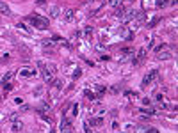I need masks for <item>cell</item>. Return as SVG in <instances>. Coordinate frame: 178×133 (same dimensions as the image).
Segmentation results:
<instances>
[{"label":"cell","instance_id":"cell-2","mask_svg":"<svg viewBox=\"0 0 178 133\" xmlns=\"http://www.w3.org/2000/svg\"><path fill=\"white\" fill-rule=\"evenodd\" d=\"M29 23H31L34 29H39V30H46V29H48V20L43 18V16H37V14L29 18Z\"/></svg>","mask_w":178,"mask_h":133},{"label":"cell","instance_id":"cell-15","mask_svg":"<svg viewBox=\"0 0 178 133\" xmlns=\"http://www.w3.org/2000/svg\"><path fill=\"white\" fill-rule=\"evenodd\" d=\"M148 130H150V126H148V124H137V126L134 128V132H136V133H146Z\"/></svg>","mask_w":178,"mask_h":133},{"label":"cell","instance_id":"cell-3","mask_svg":"<svg viewBox=\"0 0 178 133\" xmlns=\"http://www.w3.org/2000/svg\"><path fill=\"white\" fill-rule=\"evenodd\" d=\"M136 14H137V11H136L134 7H128V9H123V11H121L119 18H121L123 23H128V21H132V20L136 18Z\"/></svg>","mask_w":178,"mask_h":133},{"label":"cell","instance_id":"cell-23","mask_svg":"<svg viewBox=\"0 0 178 133\" xmlns=\"http://www.w3.org/2000/svg\"><path fill=\"white\" fill-rule=\"evenodd\" d=\"M139 114H144V115H153L155 110H150V108H139Z\"/></svg>","mask_w":178,"mask_h":133},{"label":"cell","instance_id":"cell-12","mask_svg":"<svg viewBox=\"0 0 178 133\" xmlns=\"http://www.w3.org/2000/svg\"><path fill=\"white\" fill-rule=\"evenodd\" d=\"M132 52H134L132 48H125V50H121V52H119V53H121V55H119V61H127V59L132 55Z\"/></svg>","mask_w":178,"mask_h":133},{"label":"cell","instance_id":"cell-25","mask_svg":"<svg viewBox=\"0 0 178 133\" xmlns=\"http://www.w3.org/2000/svg\"><path fill=\"white\" fill-rule=\"evenodd\" d=\"M84 94H86V96H87L89 100H96V94H93L91 91H84Z\"/></svg>","mask_w":178,"mask_h":133},{"label":"cell","instance_id":"cell-30","mask_svg":"<svg viewBox=\"0 0 178 133\" xmlns=\"http://www.w3.org/2000/svg\"><path fill=\"white\" fill-rule=\"evenodd\" d=\"M146 133H159V130H157V128H150Z\"/></svg>","mask_w":178,"mask_h":133},{"label":"cell","instance_id":"cell-33","mask_svg":"<svg viewBox=\"0 0 178 133\" xmlns=\"http://www.w3.org/2000/svg\"><path fill=\"white\" fill-rule=\"evenodd\" d=\"M102 2H105V0H102Z\"/></svg>","mask_w":178,"mask_h":133},{"label":"cell","instance_id":"cell-17","mask_svg":"<svg viewBox=\"0 0 178 133\" xmlns=\"http://www.w3.org/2000/svg\"><path fill=\"white\" fill-rule=\"evenodd\" d=\"M102 124V117H93V119H89V126L91 128H96V126H100Z\"/></svg>","mask_w":178,"mask_h":133},{"label":"cell","instance_id":"cell-14","mask_svg":"<svg viewBox=\"0 0 178 133\" xmlns=\"http://www.w3.org/2000/svg\"><path fill=\"white\" fill-rule=\"evenodd\" d=\"M0 14H4V16H9L11 14V9H9V5L5 2H0Z\"/></svg>","mask_w":178,"mask_h":133},{"label":"cell","instance_id":"cell-19","mask_svg":"<svg viewBox=\"0 0 178 133\" xmlns=\"http://www.w3.org/2000/svg\"><path fill=\"white\" fill-rule=\"evenodd\" d=\"M109 4H110V7H114V9L123 7V0H109Z\"/></svg>","mask_w":178,"mask_h":133},{"label":"cell","instance_id":"cell-21","mask_svg":"<svg viewBox=\"0 0 178 133\" xmlns=\"http://www.w3.org/2000/svg\"><path fill=\"white\" fill-rule=\"evenodd\" d=\"M168 4H169V0H155V7H159V9L168 7Z\"/></svg>","mask_w":178,"mask_h":133},{"label":"cell","instance_id":"cell-10","mask_svg":"<svg viewBox=\"0 0 178 133\" xmlns=\"http://www.w3.org/2000/svg\"><path fill=\"white\" fill-rule=\"evenodd\" d=\"M93 32H95V30H93V27H89V25H87V27H84V37H86V41H87V43H91V41H93Z\"/></svg>","mask_w":178,"mask_h":133},{"label":"cell","instance_id":"cell-6","mask_svg":"<svg viewBox=\"0 0 178 133\" xmlns=\"http://www.w3.org/2000/svg\"><path fill=\"white\" fill-rule=\"evenodd\" d=\"M34 75H36V69L31 67V66H25L22 71H20V76H23V78H32Z\"/></svg>","mask_w":178,"mask_h":133},{"label":"cell","instance_id":"cell-4","mask_svg":"<svg viewBox=\"0 0 178 133\" xmlns=\"http://www.w3.org/2000/svg\"><path fill=\"white\" fill-rule=\"evenodd\" d=\"M157 78H159V71H157V69L148 71V73H146V76L142 78V87H148V85H150V83H153Z\"/></svg>","mask_w":178,"mask_h":133},{"label":"cell","instance_id":"cell-24","mask_svg":"<svg viewBox=\"0 0 178 133\" xmlns=\"http://www.w3.org/2000/svg\"><path fill=\"white\" fill-rule=\"evenodd\" d=\"M119 35H123V37H132V32H128L127 29H121V30H119Z\"/></svg>","mask_w":178,"mask_h":133},{"label":"cell","instance_id":"cell-22","mask_svg":"<svg viewBox=\"0 0 178 133\" xmlns=\"http://www.w3.org/2000/svg\"><path fill=\"white\" fill-rule=\"evenodd\" d=\"M41 44H43L45 48H48V46H54V44H55V41H54V39H43V41H41Z\"/></svg>","mask_w":178,"mask_h":133},{"label":"cell","instance_id":"cell-27","mask_svg":"<svg viewBox=\"0 0 178 133\" xmlns=\"http://www.w3.org/2000/svg\"><path fill=\"white\" fill-rule=\"evenodd\" d=\"M159 21H160V18H153V20L150 21V27H153V25H155V23H159Z\"/></svg>","mask_w":178,"mask_h":133},{"label":"cell","instance_id":"cell-8","mask_svg":"<svg viewBox=\"0 0 178 133\" xmlns=\"http://www.w3.org/2000/svg\"><path fill=\"white\" fill-rule=\"evenodd\" d=\"M61 133H71V124L66 117H63L61 121Z\"/></svg>","mask_w":178,"mask_h":133},{"label":"cell","instance_id":"cell-31","mask_svg":"<svg viewBox=\"0 0 178 133\" xmlns=\"http://www.w3.org/2000/svg\"><path fill=\"white\" fill-rule=\"evenodd\" d=\"M36 2H37V4H45V0H36Z\"/></svg>","mask_w":178,"mask_h":133},{"label":"cell","instance_id":"cell-9","mask_svg":"<svg viewBox=\"0 0 178 133\" xmlns=\"http://www.w3.org/2000/svg\"><path fill=\"white\" fill-rule=\"evenodd\" d=\"M144 57H146V50H139L136 55H134V64H139V62H142L144 61Z\"/></svg>","mask_w":178,"mask_h":133},{"label":"cell","instance_id":"cell-11","mask_svg":"<svg viewBox=\"0 0 178 133\" xmlns=\"http://www.w3.org/2000/svg\"><path fill=\"white\" fill-rule=\"evenodd\" d=\"M157 59H159V61H168V59H171L169 50H160V52L157 53Z\"/></svg>","mask_w":178,"mask_h":133},{"label":"cell","instance_id":"cell-7","mask_svg":"<svg viewBox=\"0 0 178 133\" xmlns=\"http://www.w3.org/2000/svg\"><path fill=\"white\" fill-rule=\"evenodd\" d=\"M136 27H141V25H144V21H146V13L144 11H139L137 14H136Z\"/></svg>","mask_w":178,"mask_h":133},{"label":"cell","instance_id":"cell-26","mask_svg":"<svg viewBox=\"0 0 178 133\" xmlns=\"http://www.w3.org/2000/svg\"><path fill=\"white\" fill-rule=\"evenodd\" d=\"M80 73H82V69L78 67V69H75V73H73V78H78L80 76Z\"/></svg>","mask_w":178,"mask_h":133},{"label":"cell","instance_id":"cell-18","mask_svg":"<svg viewBox=\"0 0 178 133\" xmlns=\"http://www.w3.org/2000/svg\"><path fill=\"white\" fill-rule=\"evenodd\" d=\"M48 14H50L52 18H55V16H59V7H57V5H52V7L48 9Z\"/></svg>","mask_w":178,"mask_h":133},{"label":"cell","instance_id":"cell-32","mask_svg":"<svg viewBox=\"0 0 178 133\" xmlns=\"http://www.w3.org/2000/svg\"><path fill=\"white\" fill-rule=\"evenodd\" d=\"M86 133H96V132H91V130H86Z\"/></svg>","mask_w":178,"mask_h":133},{"label":"cell","instance_id":"cell-13","mask_svg":"<svg viewBox=\"0 0 178 133\" xmlns=\"http://www.w3.org/2000/svg\"><path fill=\"white\" fill-rule=\"evenodd\" d=\"M63 18H64V21H73V18H75V11H73V9H66L64 14H63Z\"/></svg>","mask_w":178,"mask_h":133},{"label":"cell","instance_id":"cell-20","mask_svg":"<svg viewBox=\"0 0 178 133\" xmlns=\"http://www.w3.org/2000/svg\"><path fill=\"white\" fill-rule=\"evenodd\" d=\"M13 76H14V73H13V71L5 73V75H4V78H2V83H9V80H13Z\"/></svg>","mask_w":178,"mask_h":133},{"label":"cell","instance_id":"cell-29","mask_svg":"<svg viewBox=\"0 0 178 133\" xmlns=\"http://www.w3.org/2000/svg\"><path fill=\"white\" fill-rule=\"evenodd\" d=\"M155 98H157V101H164V94H157Z\"/></svg>","mask_w":178,"mask_h":133},{"label":"cell","instance_id":"cell-1","mask_svg":"<svg viewBox=\"0 0 178 133\" xmlns=\"http://www.w3.org/2000/svg\"><path fill=\"white\" fill-rule=\"evenodd\" d=\"M37 67H39V71H41L45 82H50V80H52V75H54L55 69H57L54 64H45V62H37Z\"/></svg>","mask_w":178,"mask_h":133},{"label":"cell","instance_id":"cell-28","mask_svg":"<svg viewBox=\"0 0 178 133\" xmlns=\"http://www.w3.org/2000/svg\"><path fill=\"white\" fill-rule=\"evenodd\" d=\"M77 114H78V105L75 103V105H73V115H77Z\"/></svg>","mask_w":178,"mask_h":133},{"label":"cell","instance_id":"cell-16","mask_svg":"<svg viewBox=\"0 0 178 133\" xmlns=\"http://www.w3.org/2000/svg\"><path fill=\"white\" fill-rule=\"evenodd\" d=\"M48 110H50V105H48V103H41V105L37 106V112H39L41 115H43V114H46Z\"/></svg>","mask_w":178,"mask_h":133},{"label":"cell","instance_id":"cell-5","mask_svg":"<svg viewBox=\"0 0 178 133\" xmlns=\"http://www.w3.org/2000/svg\"><path fill=\"white\" fill-rule=\"evenodd\" d=\"M9 123H11V130H13V132H22V130H23V123H22L16 115H13V117L9 119Z\"/></svg>","mask_w":178,"mask_h":133}]
</instances>
